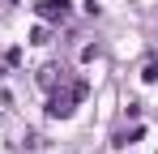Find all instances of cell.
<instances>
[{"mask_svg": "<svg viewBox=\"0 0 158 154\" xmlns=\"http://www.w3.org/2000/svg\"><path fill=\"white\" fill-rule=\"evenodd\" d=\"M85 90H90L85 81H73L64 94H52V103H47V116H56V120H69V116H73V107L85 99Z\"/></svg>", "mask_w": 158, "mask_h": 154, "instance_id": "6da1fadb", "label": "cell"}, {"mask_svg": "<svg viewBox=\"0 0 158 154\" xmlns=\"http://www.w3.org/2000/svg\"><path fill=\"white\" fill-rule=\"evenodd\" d=\"M34 13H39L43 22H64V17H69V0H39Z\"/></svg>", "mask_w": 158, "mask_h": 154, "instance_id": "7a4b0ae2", "label": "cell"}, {"mask_svg": "<svg viewBox=\"0 0 158 154\" xmlns=\"http://www.w3.org/2000/svg\"><path fill=\"white\" fill-rule=\"evenodd\" d=\"M141 137H145V128L137 124V128H128V133H115V141H111V146H115V150H124V146H132V141H141Z\"/></svg>", "mask_w": 158, "mask_h": 154, "instance_id": "3957f363", "label": "cell"}, {"mask_svg": "<svg viewBox=\"0 0 158 154\" xmlns=\"http://www.w3.org/2000/svg\"><path fill=\"white\" fill-rule=\"evenodd\" d=\"M141 81H158V60H150V64L141 69Z\"/></svg>", "mask_w": 158, "mask_h": 154, "instance_id": "277c9868", "label": "cell"}]
</instances>
